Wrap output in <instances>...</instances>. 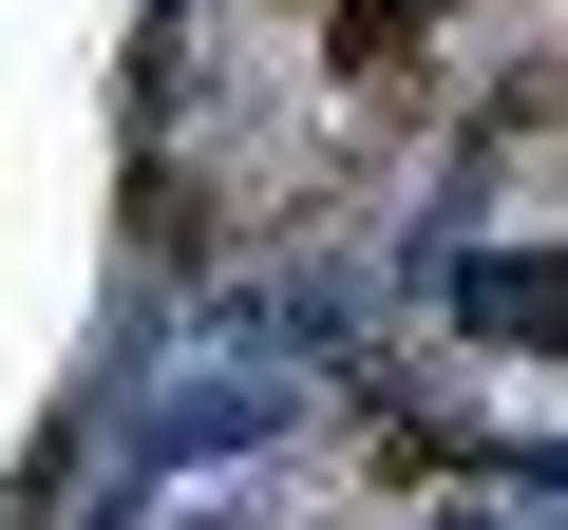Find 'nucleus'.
Masks as SVG:
<instances>
[{
  "label": "nucleus",
  "instance_id": "nucleus-1",
  "mask_svg": "<svg viewBox=\"0 0 568 530\" xmlns=\"http://www.w3.org/2000/svg\"><path fill=\"white\" fill-rule=\"evenodd\" d=\"M474 323H511V342H568V265H474Z\"/></svg>",
  "mask_w": 568,
  "mask_h": 530
}]
</instances>
